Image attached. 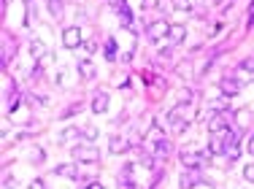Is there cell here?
I'll return each instance as SVG.
<instances>
[{
    "label": "cell",
    "mask_w": 254,
    "mask_h": 189,
    "mask_svg": "<svg viewBox=\"0 0 254 189\" xmlns=\"http://www.w3.org/2000/svg\"><path fill=\"white\" fill-rule=\"evenodd\" d=\"M211 157H214L211 151H192V149H187V151H181V165H184V170H197V168L208 165Z\"/></svg>",
    "instance_id": "obj_1"
},
{
    "label": "cell",
    "mask_w": 254,
    "mask_h": 189,
    "mask_svg": "<svg viewBox=\"0 0 254 189\" xmlns=\"http://www.w3.org/2000/svg\"><path fill=\"white\" fill-rule=\"evenodd\" d=\"M227 130H230L227 114H211V119H208V132L211 135H225Z\"/></svg>",
    "instance_id": "obj_2"
},
{
    "label": "cell",
    "mask_w": 254,
    "mask_h": 189,
    "mask_svg": "<svg viewBox=\"0 0 254 189\" xmlns=\"http://www.w3.org/2000/svg\"><path fill=\"white\" fill-rule=\"evenodd\" d=\"M73 160L76 162H98L100 160V151L95 146H76L73 149Z\"/></svg>",
    "instance_id": "obj_3"
},
{
    "label": "cell",
    "mask_w": 254,
    "mask_h": 189,
    "mask_svg": "<svg viewBox=\"0 0 254 189\" xmlns=\"http://www.w3.org/2000/svg\"><path fill=\"white\" fill-rule=\"evenodd\" d=\"M63 46L65 49H78L81 46V30L78 27H65L63 30Z\"/></svg>",
    "instance_id": "obj_4"
},
{
    "label": "cell",
    "mask_w": 254,
    "mask_h": 189,
    "mask_svg": "<svg viewBox=\"0 0 254 189\" xmlns=\"http://www.w3.org/2000/svg\"><path fill=\"white\" fill-rule=\"evenodd\" d=\"M219 89L225 92V97H235L241 92V81H238V78H233V76H225L219 81Z\"/></svg>",
    "instance_id": "obj_5"
},
{
    "label": "cell",
    "mask_w": 254,
    "mask_h": 189,
    "mask_svg": "<svg viewBox=\"0 0 254 189\" xmlns=\"http://www.w3.org/2000/svg\"><path fill=\"white\" fill-rule=\"evenodd\" d=\"M197 184H200V173L197 170H184L179 179V189H195Z\"/></svg>",
    "instance_id": "obj_6"
},
{
    "label": "cell",
    "mask_w": 254,
    "mask_h": 189,
    "mask_svg": "<svg viewBox=\"0 0 254 189\" xmlns=\"http://www.w3.org/2000/svg\"><path fill=\"white\" fill-rule=\"evenodd\" d=\"M171 33V24L168 22H154V24H149V38L152 41H160V38H165V35Z\"/></svg>",
    "instance_id": "obj_7"
},
{
    "label": "cell",
    "mask_w": 254,
    "mask_h": 189,
    "mask_svg": "<svg viewBox=\"0 0 254 189\" xmlns=\"http://www.w3.org/2000/svg\"><path fill=\"white\" fill-rule=\"evenodd\" d=\"M108 111V95L106 92H95L92 97V114L95 117H100V114H106Z\"/></svg>",
    "instance_id": "obj_8"
},
{
    "label": "cell",
    "mask_w": 254,
    "mask_h": 189,
    "mask_svg": "<svg viewBox=\"0 0 254 189\" xmlns=\"http://www.w3.org/2000/svg\"><path fill=\"white\" fill-rule=\"evenodd\" d=\"M54 176H65V179H78V168H76V162H65V165H57L54 168Z\"/></svg>",
    "instance_id": "obj_9"
},
{
    "label": "cell",
    "mask_w": 254,
    "mask_h": 189,
    "mask_svg": "<svg viewBox=\"0 0 254 189\" xmlns=\"http://www.w3.org/2000/svg\"><path fill=\"white\" fill-rule=\"evenodd\" d=\"M168 122L173 125V130H176V132H184L187 130V119H181V106L173 108V111L168 114Z\"/></svg>",
    "instance_id": "obj_10"
},
{
    "label": "cell",
    "mask_w": 254,
    "mask_h": 189,
    "mask_svg": "<svg viewBox=\"0 0 254 189\" xmlns=\"http://www.w3.org/2000/svg\"><path fill=\"white\" fill-rule=\"evenodd\" d=\"M225 149H227V138L225 135H211V141H208L211 154H225Z\"/></svg>",
    "instance_id": "obj_11"
},
{
    "label": "cell",
    "mask_w": 254,
    "mask_h": 189,
    "mask_svg": "<svg viewBox=\"0 0 254 189\" xmlns=\"http://www.w3.org/2000/svg\"><path fill=\"white\" fill-rule=\"evenodd\" d=\"M249 122H252L249 108H238V111H235V127H238V130H249Z\"/></svg>",
    "instance_id": "obj_12"
},
{
    "label": "cell",
    "mask_w": 254,
    "mask_h": 189,
    "mask_svg": "<svg viewBox=\"0 0 254 189\" xmlns=\"http://www.w3.org/2000/svg\"><path fill=\"white\" fill-rule=\"evenodd\" d=\"M108 149H111V154H122V151L130 149V141H127V138H122V135H117V138H111Z\"/></svg>",
    "instance_id": "obj_13"
},
{
    "label": "cell",
    "mask_w": 254,
    "mask_h": 189,
    "mask_svg": "<svg viewBox=\"0 0 254 189\" xmlns=\"http://www.w3.org/2000/svg\"><path fill=\"white\" fill-rule=\"evenodd\" d=\"M205 108H208V111H214V114H227V108H230V97H219V100H211Z\"/></svg>",
    "instance_id": "obj_14"
},
{
    "label": "cell",
    "mask_w": 254,
    "mask_h": 189,
    "mask_svg": "<svg viewBox=\"0 0 254 189\" xmlns=\"http://www.w3.org/2000/svg\"><path fill=\"white\" fill-rule=\"evenodd\" d=\"M114 11H117L119 16H122L125 24H132V14H130V5L125 3V0H119V3H114Z\"/></svg>",
    "instance_id": "obj_15"
},
{
    "label": "cell",
    "mask_w": 254,
    "mask_h": 189,
    "mask_svg": "<svg viewBox=\"0 0 254 189\" xmlns=\"http://www.w3.org/2000/svg\"><path fill=\"white\" fill-rule=\"evenodd\" d=\"M184 35H187L184 24H171V33H168V41H171V44H181Z\"/></svg>",
    "instance_id": "obj_16"
},
{
    "label": "cell",
    "mask_w": 254,
    "mask_h": 189,
    "mask_svg": "<svg viewBox=\"0 0 254 189\" xmlns=\"http://www.w3.org/2000/svg\"><path fill=\"white\" fill-rule=\"evenodd\" d=\"M76 68H78V73H81V78H92L95 76V65L89 63V60H81Z\"/></svg>",
    "instance_id": "obj_17"
},
{
    "label": "cell",
    "mask_w": 254,
    "mask_h": 189,
    "mask_svg": "<svg viewBox=\"0 0 254 189\" xmlns=\"http://www.w3.org/2000/svg\"><path fill=\"white\" fill-rule=\"evenodd\" d=\"M30 52H33V57L38 60V63H44V57H46V46L41 44V41H33V44H30Z\"/></svg>",
    "instance_id": "obj_18"
},
{
    "label": "cell",
    "mask_w": 254,
    "mask_h": 189,
    "mask_svg": "<svg viewBox=\"0 0 254 189\" xmlns=\"http://www.w3.org/2000/svg\"><path fill=\"white\" fill-rule=\"evenodd\" d=\"M49 14L54 19H63V0H49Z\"/></svg>",
    "instance_id": "obj_19"
},
{
    "label": "cell",
    "mask_w": 254,
    "mask_h": 189,
    "mask_svg": "<svg viewBox=\"0 0 254 189\" xmlns=\"http://www.w3.org/2000/svg\"><path fill=\"white\" fill-rule=\"evenodd\" d=\"M168 151H171V143H168L165 138H162V141H157V146H154V154L157 157H165Z\"/></svg>",
    "instance_id": "obj_20"
},
{
    "label": "cell",
    "mask_w": 254,
    "mask_h": 189,
    "mask_svg": "<svg viewBox=\"0 0 254 189\" xmlns=\"http://www.w3.org/2000/svg\"><path fill=\"white\" fill-rule=\"evenodd\" d=\"M106 60H108V63L117 60V41H108V44H106Z\"/></svg>",
    "instance_id": "obj_21"
},
{
    "label": "cell",
    "mask_w": 254,
    "mask_h": 189,
    "mask_svg": "<svg viewBox=\"0 0 254 189\" xmlns=\"http://www.w3.org/2000/svg\"><path fill=\"white\" fill-rule=\"evenodd\" d=\"M179 76H181V78L192 76V63H190V60H184V63L179 65Z\"/></svg>",
    "instance_id": "obj_22"
},
{
    "label": "cell",
    "mask_w": 254,
    "mask_h": 189,
    "mask_svg": "<svg viewBox=\"0 0 254 189\" xmlns=\"http://www.w3.org/2000/svg\"><path fill=\"white\" fill-rule=\"evenodd\" d=\"M119 189H135V184H132V179H130V176H119Z\"/></svg>",
    "instance_id": "obj_23"
},
{
    "label": "cell",
    "mask_w": 254,
    "mask_h": 189,
    "mask_svg": "<svg viewBox=\"0 0 254 189\" xmlns=\"http://www.w3.org/2000/svg\"><path fill=\"white\" fill-rule=\"evenodd\" d=\"M241 70H249L252 76H254V57H246L244 63H241Z\"/></svg>",
    "instance_id": "obj_24"
},
{
    "label": "cell",
    "mask_w": 254,
    "mask_h": 189,
    "mask_svg": "<svg viewBox=\"0 0 254 189\" xmlns=\"http://www.w3.org/2000/svg\"><path fill=\"white\" fill-rule=\"evenodd\" d=\"M192 97H195V92H192V89H184V92H181V106L192 103Z\"/></svg>",
    "instance_id": "obj_25"
},
{
    "label": "cell",
    "mask_w": 254,
    "mask_h": 189,
    "mask_svg": "<svg viewBox=\"0 0 254 189\" xmlns=\"http://www.w3.org/2000/svg\"><path fill=\"white\" fill-rule=\"evenodd\" d=\"M84 135V130H65L63 132V138H81Z\"/></svg>",
    "instance_id": "obj_26"
},
{
    "label": "cell",
    "mask_w": 254,
    "mask_h": 189,
    "mask_svg": "<svg viewBox=\"0 0 254 189\" xmlns=\"http://www.w3.org/2000/svg\"><path fill=\"white\" fill-rule=\"evenodd\" d=\"M244 179L254 184V165H246V170H244Z\"/></svg>",
    "instance_id": "obj_27"
},
{
    "label": "cell",
    "mask_w": 254,
    "mask_h": 189,
    "mask_svg": "<svg viewBox=\"0 0 254 189\" xmlns=\"http://www.w3.org/2000/svg\"><path fill=\"white\" fill-rule=\"evenodd\" d=\"M27 189H46V184H44V179H35V181H30Z\"/></svg>",
    "instance_id": "obj_28"
},
{
    "label": "cell",
    "mask_w": 254,
    "mask_h": 189,
    "mask_svg": "<svg viewBox=\"0 0 254 189\" xmlns=\"http://www.w3.org/2000/svg\"><path fill=\"white\" fill-rule=\"evenodd\" d=\"M30 157H35L33 162H44V151H41V149H33V151H30Z\"/></svg>",
    "instance_id": "obj_29"
},
{
    "label": "cell",
    "mask_w": 254,
    "mask_h": 189,
    "mask_svg": "<svg viewBox=\"0 0 254 189\" xmlns=\"http://www.w3.org/2000/svg\"><path fill=\"white\" fill-rule=\"evenodd\" d=\"M160 5V0H143V8H157Z\"/></svg>",
    "instance_id": "obj_30"
},
{
    "label": "cell",
    "mask_w": 254,
    "mask_h": 189,
    "mask_svg": "<svg viewBox=\"0 0 254 189\" xmlns=\"http://www.w3.org/2000/svg\"><path fill=\"white\" fill-rule=\"evenodd\" d=\"M84 52L92 54V52H95V41H87V44H84Z\"/></svg>",
    "instance_id": "obj_31"
},
{
    "label": "cell",
    "mask_w": 254,
    "mask_h": 189,
    "mask_svg": "<svg viewBox=\"0 0 254 189\" xmlns=\"http://www.w3.org/2000/svg\"><path fill=\"white\" fill-rule=\"evenodd\" d=\"M246 149H249V154L254 157V135H249V143H246Z\"/></svg>",
    "instance_id": "obj_32"
},
{
    "label": "cell",
    "mask_w": 254,
    "mask_h": 189,
    "mask_svg": "<svg viewBox=\"0 0 254 189\" xmlns=\"http://www.w3.org/2000/svg\"><path fill=\"white\" fill-rule=\"evenodd\" d=\"M87 189H103L100 181H92V184H87Z\"/></svg>",
    "instance_id": "obj_33"
},
{
    "label": "cell",
    "mask_w": 254,
    "mask_h": 189,
    "mask_svg": "<svg viewBox=\"0 0 254 189\" xmlns=\"http://www.w3.org/2000/svg\"><path fill=\"white\" fill-rule=\"evenodd\" d=\"M216 3H225V0H216ZM227 3H233V0H227Z\"/></svg>",
    "instance_id": "obj_34"
},
{
    "label": "cell",
    "mask_w": 254,
    "mask_h": 189,
    "mask_svg": "<svg viewBox=\"0 0 254 189\" xmlns=\"http://www.w3.org/2000/svg\"><path fill=\"white\" fill-rule=\"evenodd\" d=\"M25 3H33V0H25Z\"/></svg>",
    "instance_id": "obj_35"
}]
</instances>
